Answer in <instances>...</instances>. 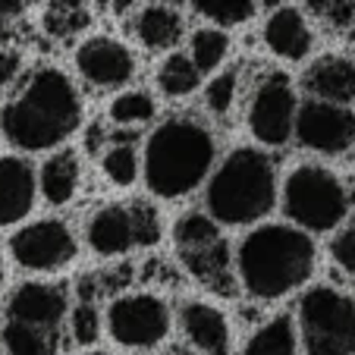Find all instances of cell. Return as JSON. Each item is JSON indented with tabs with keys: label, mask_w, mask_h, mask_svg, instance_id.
<instances>
[{
	"label": "cell",
	"mask_w": 355,
	"mask_h": 355,
	"mask_svg": "<svg viewBox=\"0 0 355 355\" xmlns=\"http://www.w3.org/2000/svg\"><path fill=\"white\" fill-rule=\"evenodd\" d=\"M82 123V98L73 79L57 67H41L0 110V129L22 151H51Z\"/></svg>",
	"instance_id": "6da1fadb"
},
{
	"label": "cell",
	"mask_w": 355,
	"mask_h": 355,
	"mask_svg": "<svg viewBox=\"0 0 355 355\" xmlns=\"http://www.w3.org/2000/svg\"><path fill=\"white\" fill-rule=\"evenodd\" d=\"M318 261L315 239L293 223L255 227L236 248L239 283L258 299H280L311 277Z\"/></svg>",
	"instance_id": "7a4b0ae2"
},
{
	"label": "cell",
	"mask_w": 355,
	"mask_h": 355,
	"mask_svg": "<svg viewBox=\"0 0 355 355\" xmlns=\"http://www.w3.org/2000/svg\"><path fill=\"white\" fill-rule=\"evenodd\" d=\"M217 141L205 123L192 116H170L145 141V182L161 198H182L211 176Z\"/></svg>",
	"instance_id": "3957f363"
},
{
	"label": "cell",
	"mask_w": 355,
	"mask_h": 355,
	"mask_svg": "<svg viewBox=\"0 0 355 355\" xmlns=\"http://www.w3.org/2000/svg\"><path fill=\"white\" fill-rule=\"evenodd\" d=\"M208 217L227 227H248L274 211L277 170L261 148L242 145L230 151L208 176Z\"/></svg>",
	"instance_id": "277c9868"
},
{
	"label": "cell",
	"mask_w": 355,
	"mask_h": 355,
	"mask_svg": "<svg viewBox=\"0 0 355 355\" xmlns=\"http://www.w3.org/2000/svg\"><path fill=\"white\" fill-rule=\"evenodd\" d=\"M349 189L321 164H299L283 180V211L302 233H330L349 217Z\"/></svg>",
	"instance_id": "5b68a950"
},
{
	"label": "cell",
	"mask_w": 355,
	"mask_h": 355,
	"mask_svg": "<svg viewBox=\"0 0 355 355\" xmlns=\"http://www.w3.org/2000/svg\"><path fill=\"white\" fill-rule=\"evenodd\" d=\"M305 355H355V302L336 286H311L299 299Z\"/></svg>",
	"instance_id": "8992f818"
},
{
	"label": "cell",
	"mask_w": 355,
	"mask_h": 355,
	"mask_svg": "<svg viewBox=\"0 0 355 355\" xmlns=\"http://www.w3.org/2000/svg\"><path fill=\"white\" fill-rule=\"evenodd\" d=\"M107 334L126 349H155L170 334V309L155 293H123L107 305Z\"/></svg>",
	"instance_id": "52a82bcc"
},
{
	"label": "cell",
	"mask_w": 355,
	"mask_h": 355,
	"mask_svg": "<svg viewBox=\"0 0 355 355\" xmlns=\"http://www.w3.org/2000/svg\"><path fill=\"white\" fill-rule=\"evenodd\" d=\"M295 110H299V98L289 76L268 73L248 101V129L261 145L280 148L293 139Z\"/></svg>",
	"instance_id": "ba28073f"
},
{
	"label": "cell",
	"mask_w": 355,
	"mask_h": 355,
	"mask_svg": "<svg viewBox=\"0 0 355 355\" xmlns=\"http://www.w3.org/2000/svg\"><path fill=\"white\" fill-rule=\"evenodd\" d=\"M10 255L26 270H60L76 258V236L63 220L44 217L19 227L10 236Z\"/></svg>",
	"instance_id": "9c48e42d"
},
{
	"label": "cell",
	"mask_w": 355,
	"mask_h": 355,
	"mask_svg": "<svg viewBox=\"0 0 355 355\" xmlns=\"http://www.w3.org/2000/svg\"><path fill=\"white\" fill-rule=\"evenodd\" d=\"M293 135L315 155H346L355 145V110L309 98L295 110Z\"/></svg>",
	"instance_id": "30bf717a"
},
{
	"label": "cell",
	"mask_w": 355,
	"mask_h": 355,
	"mask_svg": "<svg viewBox=\"0 0 355 355\" xmlns=\"http://www.w3.org/2000/svg\"><path fill=\"white\" fill-rule=\"evenodd\" d=\"M176 248L186 258V268L198 280L220 289L227 277V245H223L220 227L205 211H189L176 223Z\"/></svg>",
	"instance_id": "8fae6325"
},
{
	"label": "cell",
	"mask_w": 355,
	"mask_h": 355,
	"mask_svg": "<svg viewBox=\"0 0 355 355\" xmlns=\"http://www.w3.org/2000/svg\"><path fill=\"white\" fill-rule=\"evenodd\" d=\"M67 315L69 299L60 283L28 280L22 286H16L13 295L7 299V321L28 324V327L47 330V334H60Z\"/></svg>",
	"instance_id": "7c38bea8"
},
{
	"label": "cell",
	"mask_w": 355,
	"mask_h": 355,
	"mask_svg": "<svg viewBox=\"0 0 355 355\" xmlns=\"http://www.w3.org/2000/svg\"><path fill=\"white\" fill-rule=\"evenodd\" d=\"M76 67L85 82L98 88H120L135 76V54L110 35H92L76 47Z\"/></svg>",
	"instance_id": "4fadbf2b"
},
{
	"label": "cell",
	"mask_w": 355,
	"mask_h": 355,
	"mask_svg": "<svg viewBox=\"0 0 355 355\" xmlns=\"http://www.w3.org/2000/svg\"><path fill=\"white\" fill-rule=\"evenodd\" d=\"M38 180L28 161L16 155L0 157V227H13L35 208Z\"/></svg>",
	"instance_id": "5bb4252c"
},
{
	"label": "cell",
	"mask_w": 355,
	"mask_h": 355,
	"mask_svg": "<svg viewBox=\"0 0 355 355\" xmlns=\"http://www.w3.org/2000/svg\"><path fill=\"white\" fill-rule=\"evenodd\" d=\"M85 239L94 255L101 258H114L135 248L139 242H135L132 208H126V205H104V208H98L85 227Z\"/></svg>",
	"instance_id": "9a60e30c"
},
{
	"label": "cell",
	"mask_w": 355,
	"mask_h": 355,
	"mask_svg": "<svg viewBox=\"0 0 355 355\" xmlns=\"http://www.w3.org/2000/svg\"><path fill=\"white\" fill-rule=\"evenodd\" d=\"M264 44L283 60H305L311 54L315 35L299 7H277L264 22Z\"/></svg>",
	"instance_id": "2e32d148"
},
{
	"label": "cell",
	"mask_w": 355,
	"mask_h": 355,
	"mask_svg": "<svg viewBox=\"0 0 355 355\" xmlns=\"http://www.w3.org/2000/svg\"><path fill=\"white\" fill-rule=\"evenodd\" d=\"M180 321L195 355H230V324L220 309L208 302H189L180 311Z\"/></svg>",
	"instance_id": "e0dca14e"
},
{
	"label": "cell",
	"mask_w": 355,
	"mask_h": 355,
	"mask_svg": "<svg viewBox=\"0 0 355 355\" xmlns=\"http://www.w3.org/2000/svg\"><path fill=\"white\" fill-rule=\"evenodd\" d=\"M305 88H309V94L315 101L349 107V101L355 98V63L349 57H336V54L321 57L305 73Z\"/></svg>",
	"instance_id": "ac0fdd59"
},
{
	"label": "cell",
	"mask_w": 355,
	"mask_h": 355,
	"mask_svg": "<svg viewBox=\"0 0 355 355\" xmlns=\"http://www.w3.org/2000/svg\"><path fill=\"white\" fill-rule=\"evenodd\" d=\"M132 32L148 51H170L182 38V16L170 3H145L132 19Z\"/></svg>",
	"instance_id": "d6986e66"
},
{
	"label": "cell",
	"mask_w": 355,
	"mask_h": 355,
	"mask_svg": "<svg viewBox=\"0 0 355 355\" xmlns=\"http://www.w3.org/2000/svg\"><path fill=\"white\" fill-rule=\"evenodd\" d=\"M35 180H38V192L44 195L47 205H67V201H73L79 180H82V167H79L76 151H54L44 161V167H41V173Z\"/></svg>",
	"instance_id": "ffe728a7"
},
{
	"label": "cell",
	"mask_w": 355,
	"mask_h": 355,
	"mask_svg": "<svg viewBox=\"0 0 355 355\" xmlns=\"http://www.w3.org/2000/svg\"><path fill=\"white\" fill-rule=\"evenodd\" d=\"M242 355H299V330L289 315H274L255 327V334L245 340Z\"/></svg>",
	"instance_id": "44dd1931"
},
{
	"label": "cell",
	"mask_w": 355,
	"mask_h": 355,
	"mask_svg": "<svg viewBox=\"0 0 355 355\" xmlns=\"http://www.w3.org/2000/svg\"><path fill=\"white\" fill-rule=\"evenodd\" d=\"M139 151L132 145V135L126 132H114L110 135V145L101 151V170L114 186H132L139 180Z\"/></svg>",
	"instance_id": "7402d4cb"
},
{
	"label": "cell",
	"mask_w": 355,
	"mask_h": 355,
	"mask_svg": "<svg viewBox=\"0 0 355 355\" xmlns=\"http://www.w3.org/2000/svg\"><path fill=\"white\" fill-rule=\"evenodd\" d=\"M0 343H3L7 355H57V349H60L57 334L35 330L28 324L7 321V318L0 324Z\"/></svg>",
	"instance_id": "603a6c76"
},
{
	"label": "cell",
	"mask_w": 355,
	"mask_h": 355,
	"mask_svg": "<svg viewBox=\"0 0 355 355\" xmlns=\"http://www.w3.org/2000/svg\"><path fill=\"white\" fill-rule=\"evenodd\" d=\"M230 54V35L223 28L211 26V28H198L192 35V44H189V60L192 67L198 69L201 76L214 73L217 67L223 63V57Z\"/></svg>",
	"instance_id": "cb8c5ba5"
},
{
	"label": "cell",
	"mask_w": 355,
	"mask_h": 355,
	"mask_svg": "<svg viewBox=\"0 0 355 355\" xmlns=\"http://www.w3.org/2000/svg\"><path fill=\"white\" fill-rule=\"evenodd\" d=\"M198 82L201 73L192 67V60L186 54H170L157 69V88L167 98H189L198 88Z\"/></svg>",
	"instance_id": "d4e9b609"
},
{
	"label": "cell",
	"mask_w": 355,
	"mask_h": 355,
	"mask_svg": "<svg viewBox=\"0 0 355 355\" xmlns=\"http://www.w3.org/2000/svg\"><path fill=\"white\" fill-rule=\"evenodd\" d=\"M157 104L155 98L141 88H129V92H120L114 101H110V120L116 126H141L155 116Z\"/></svg>",
	"instance_id": "484cf974"
},
{
	"label": "cell",
	"mask_w": 355,
	"mask_h": 355,
	"mask_svg": "<svg viewBox=\"0 0 355 355\" xmlns=\"http://www.w3.org/2000/svg\"><path fill=\"white\" fill-rule=\"evenodd\" d=\"M195 13L205 16V19L217 22V28H227V26H242L255 16V3H248V0H198L192 3Z\"/></svg>",
	"instance_id": "4316f807"
},
{
	"label": "cell",
	"mask_w": 355,
	"mask_h": 355,
	"mask_svg": "<svg viewBox=\"0 0 355 355\" xmlns=\"http://www.w3.org/2000/svg\"><path fill=\"white\" fill-rule=\"evenodd\" d=\"M236 88H239V76H236L233 69L217 73L214 79L208 82V88H205V104H208L211 114H217V116L230 114V107L236 104Z\"/></svg>",
	"instance_id": "83f0119b"
},
{
	"label": "cell",
	"mask_w": 355,
	"mask_h": 355,
	"mask_svg": "<svg viewBox=\"0 0 355 355\" xmlns=\"http://www.w3.org/2000/svg\"><path fill=\"white\" fill-rule=\"evenodd\" d=\"M69 334L79 346H92L101 336V315L92 302H79L73 311H69Z\"/></svg>",
	"instance_id": "f1b7e54d"
},
{
	"label": "cell",
	"mask_w": 355,
	"mask_h": 355,
	"mask_svg": "<svg viewBox=\"0 0 355 355\" xmlns=\"http://www.w3.org/2000/svg\"><path fill=\"white\" fill-rule=\"evenodd\" d=\"M330 255H334L336 268L346 270L349 277H355V214L340 227V233L330 242Z\"/></svg>",
	"instance_id": "f546056e"
},
{
	"label": "cell",
	"mask_w": 355,
	"mask_h": 355,
	"mask_svg": "<svg viewBox=\"0 0 355 355\" xmlns=\"http://www.w3.org/2000/svg\"><path fill=\"white\" fill-rule=\"evenodd\" d=\"M85 19H88V13L82 3H51L47 7V22H51L54 35H60V38L63 35H73Z\"/></svg>",
	"instance_id": "4dcf8cb0"
},
{
	"label": "cell",
	"mask_w": 355,
	"mask_h": 355,
	"mask_svg": "<svg viewBox=\"0 0 355 355\" xmlns=\"http://www.w3.org/2000/svg\"><path fill=\"white\" fill-rule=\"evenodd\" d=\"M132 220H135V242L139 245H157L161 242V217L148 205H132Z\"/></svg>",
	"instance_id": "1f68e13d"
},
{
	"label": "cell",
	"mask_w": 355,
	"mask_h": 355,
	"mask_svg": "<svg viewBox=\"0 0 355 355\" xmlns=\"http://www.w3.org/2000/svg\"><path fill=\"white\" fill-rule=\"evenodd\" d=\"M19 73H22V54L19 51H10V47H0V85L16 82Z\"/></svg>",
	"instance_id": "d6a6232c"
},
{
	"label": "cell",
	"mask_w": 355,
	"mask_h": 355,
	"mask_svg": "<svg viewBox=\"0 0 355 355\" xmlns=\"http://www.w3.org/2000/svg\"><path fill=\"white\" fill-rule=\"evenodd\" d=\"M22 10H28V3H22V0H0V19H13Z\"/></svg>",
	"instance_id": "836d02e7"
},
{
	"label": "cell",
	"mask_w": 355,
	"mask_h": 355,
	"mask_svg": "<svg viewBox=\"0 0 355 355\" xmlns=\"http://www.w3.org/2000/svg\"><path fill=\"white\" fill-rule=\"evenodd\" d=\"M7 41V19H0V44Z\"/></svg>",
	"instance_id": "e575fe53"
},
{
	"label": "cell",
	"mask_w": 355,
	"mask_h": 355,
	"mask_svg": "<svg viewBox=\"0 0 355 355\" xmlns=\"http://www.w3.org/2000/svg\"><path fill=\"white\" fill-rule=\"evenodd\" d=\"M3 277H7V270H3V255H0V289H3Z\"/></svg>",
	"instance_id": "d590c367"
},
{
	"label": "cell",
	"mask_w": 355,
	"mask_h": 355,
	"mask_svg": "<svg viewBox=\"0 0 355 355\" xmlns=\"http://www.w3.org/2000/svg\"><path fill=\"white\" fill-rule=\"evenodd\" d=\"M170 355H195V352H192V349H173Z\"/></svg>",
	"instance_id": "8d00e7d4"
},
{
	"label": "cell",
	"mask_w": 355,
	"mask_h": 355,
	"mask_svg": "<svg viewBox=\"0 0 355 355\" xmlns=\"http://www.w3.org/2000/svg\"><path fill=\"white\" fill-rule=\"evenodd\" d=\"M85 355H110V352H85Z\"/></svg>",
	"instance_id": "74e56055"
},
{
	"label": "cell",
	"mask_w": 355,
	"mask_h": 355,
	"mask_svg": "<svg viewBox=\"0 0 355 355\" xmlns=\"http://www.w3.org/2000/svg\"><path fill=\"white\" fill-rule=\"evenodd\" d=\"M352 35H355V22H352Z\"/></svg>",
	"instance_id": "f35d334b"
}]
</instances>
